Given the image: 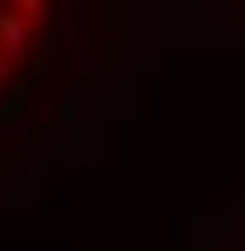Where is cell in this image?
I'll use <instances>...</instances> for the list:
<instances>
[{
  "label": "cell",
  "mask_w": 245,
  "mask_h": 251,
  "mask_svg": "<svg viewBox=\"0 0 245 251\" xmlns=\"http://www.w3.org/2000/svg\"><path fill=\"white\" fill-rule=\"evenodd\" d=\"M0 51L6 57H23L29 51V17H0Z\"/></svg>",
  "instance_id": "obj_1"
},
{
  "label": "cell",
  "mask_w": 245,
  "mask_h": 251,
  "mask_svg": "<svg viewBox=\"0 0 245 251\" xmlns=\"http://www.w3.org/2000/svg\"><path fill=\"white\" fill-rule=\"evenodd\" d=\"M12 6H17V17H40L46 12V0H12Z\"/></svg>",
  "instance_id": "obj_2"
},
{
  "label": "cell",
  "mask_w": 245,
  "mask_h": 251,
  "mask_svg": "<svg viewBox=\"0 0 245 251\" xmlns=\"http://www.w3.org/2000/svg\"><path fill=\"white\" fill-rule=\"evenodd\" d=\"M0 75H6V63H0Z\"/></svg>",
  "instance_id": "obj_3"
}]
</instances>
